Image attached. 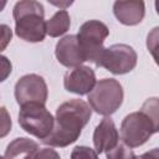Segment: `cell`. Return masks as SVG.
<instances>
[{
	"mask_svg": "<svg viewBox=\"0 0 159 159\" xmlns=\"http://www.w3.org/2000/svg\"><path fill=\"white\" fill-rule=\"evenodd\" d=\"M15 99L21 106L27 103H42L45 104L48 96V89L45 80L36 75L30 73L22 76L15 84Z\"/></svg>",
	"mask_w": 159,
	"mask_h": 159,
	"instance_id": "8",
	"label": "cell"
},
{
	"mask_svg": "<svg viewBox=\"0 0 159 159\" xmlns=\"http://www.w3.org/2000/svg\"><path fill=\"white\" fill-rule=\"evenodd\" d=\"M55 55L57 61L67 68L82 66V63L86 61L80 50L76 35H67L58 40L56 43Z\"/></svg>",
	"mask_w": 159,
	"mask_h": 159,
	"instance_id": "10",
	"label": "cell"
},
{
	"mask_svg": "<svg viewBox=\"0 0 159 159\" xmlns=\"http://www.w3.org/2000/svg\"><path fill=\"white\" fill-rule=\"evenodd\" d=\"M17 120L26 133L41 140L50 135L55 123V118L42 103H27L21 106Z\"/></svg>",
	"mask_w": 159,
	"mask_h": 159,
	"instance_id": "6",
	"label": "cell"
},
{
	"mask_svg": "<svg viewBox=\"0 0 159 159\" xmlns=\"http://www.w3.org/2000/svg\"><path fill=\"white\" fill-rule=\"evenodd\" d=\"M94 71L88 66H78L68 71L63 78L65 89L78 96L88 94L96 84Z\"/></svg>",
	"mask_w": 159,
	"mask_h": 159,
	"instance_id": "9",
	"label": "cell"
},
{
	"mask_svg": "<svg viewBox=\"0 0 159 159\" xmlns=\"http://www.w3.org/2000/svg\"><path fill=\"white\" fill-rule=\"evenodd\" d=\"M34 159H61V157H60V154L55 149L43 148V149H40L36 153Z\"/></svg>",
	"mask_w": 159,
	"mask_h": 159,
	"instance_id": "20",
	"label": "cell"
},
{
	"mask_svg": "<svg viewBox=\"0 0 159 159\" xmlns=\"http://www.w3.org/2000/svg\"><path fill=\"white\" fill-rule=\"evenodd\" d=\"M11 71H12L11 61L6 56L0 55V83L7 80V77L11 75Z\"/></svg>",
	"mask_w": 159,
	"mask_h": 159,
	"instance_id": "19",
	"label": "cell"
},
{
	"mask_svg": "<svg viewBox=\"0 0 159 159\" xmlns=\"http://www.w3.org/2000/svg\"><path fill=\"white\" fill-rule=\"evenodd\" d=\"M107 159H135L137 155L134 152L127 147L124 143H118L114 148L108 150L107 153Z\"/></svg>",
	"mask_w": 159,
	"mask_h": 159,
	"instance_id": "15",
	"label": "cell"
},
{
	"mask_svg": "<svg viewBox=\"0 0 159 159\" xmlns=\"http://www.w3.org/2000/svg\"><path fill=\"white\" fill-rule=\"evenodd\" d=\"M71 159H99L94 149L86 145H77L71 152Z\"/></svg>",
	"mask_w": 159,
	"mask_h": 159,
	"instance_id": "16",
	"label": "cell"
},
{
	"mask_svg": "<svg viewBox=\"0 0 159 159\" xmlns=\"http://www.w3.org/2000/svg\"><path fill=\"white\" fill-rule=\"evenodd\" d=\"M39 152V144L32 139L21 137L10 142L5 149V159H34Z\"/></svg>",
	"mask_w": 159,
	"mask_h": 159,
	"instance_id": "13",
	"label": "cell"
},
{
	"mask_svg": "<svg viewBox=\"0 0 159 159\" xmlns=\"http://www.w3.org/2000/svg\"><path fill=\"white\" fill-rule=\"evenodd\" d=\"M135 159H159V149L158 148H154L139 157H137Z\"/></svg>",
	"mask_w": 159,
	"mask_h": 159,
	"instance_id": "21",
	"label": "cell"
},
{
	"mask_svg": "<svg viewBox=\"0 0 159 159\" xmlns=\"http://www.w3.org/2000/svg\"><path fill=\"white\" fill-rule=\"evenodd\" d=\"M123 87L114 78H103L96 82L93 89L88 93L91 109L102 116H111L123 103Z\"/></svg>",
	"mask_w": 159,
	"mask_h": 159,
	"instance_id": "4",
	"label": "cell"
},
{
	"mask_svg": "<svg viewBox=\"0 0 159 159\" xmlns=\"http://www.w3.org/2000/svg\"><path fill=\"white\" fill-rule=\"evenodd\" d=\"M119 133L116 128L114 122L109 117H104L93 132L94 150L98 153H107L118 144Z\"/></svg>",
	"mask_w": 159,
	"mask_h": 159,
	"instance_id": "11",
	"label": "cell"
},
{
	"mask_svg": "<svg viewBox=\"0 0 159 159\" xmlns=\"http://www.w3.org/2000/svg\"><path fill=\"white\" fill-rule=\"evenodd\" d=\"M5 6H6V1H0V12L4 10Z\"/></svg>",
	"mask_w": 159,
	"mask_h": 159,
	"instance_id": "22",
	"label": "cell"
},
{
	"mask_svg": "<svg viewBox=\"0 0 159 159\" xmlns=\"http://www.w3.org/2000/svg\"><path fill=\"white\" fill-rule=\"evenodd\" d=\"M15 34L26 42H41L46 36L43 5L35 0L17 1L12 10Z\"/></svg>",
	"mask_w": 159,
	"mask_h": 159,
	"instance_id": "3",
	"label": "cell"
},
{
	"mask_svg": "<svg viewBox=\"0 0 159 159\" xmlns=\"http://www.w3.org/2000/svg\"><path fill=\"white\" fill-rule=\"evenodd\" d=\"M0 159H5V158H2V157H1V155H0Z\"/></svg>",
	"mask_w": 159,
	"mask_h": 159,
	"instance_id": "23",
	"label": "cell"
},
{
	"mask_svg": "<svg viewBox=\"0 0 159 159\" xmlns=\"http://www.w3.org/2000/svg\"><path fill=\"white\" fill-rule=\"evenodd\" d=\"M12 39V30L9 25L0 24V52H2Z\"/></svg>",
	"mask_w": 159,
	"mask_h": 159,
	"instance_id": "18",
	"label": "cell"
},
{
	"mask_svg": "<svg viewBox=\"0 0 159 159\" xmlns=\"http://www.w3.org/2000/svg\"><path fill=\"white\" fill-rule=\"evenodd\" d=\"M109 35V29L99 20H89L81 25L76 35L80 50L86 61L93 62L96 66L104 51V40Z\"/></svg>",
	"mask_w": 159,
	"mask_h": 159,
	"instance_id": "5",
	"label": "cell"
},
{
	"mask_svg": "<svg viewBox=\"0 0 159 159\" xmlns=\"http://www.w3.org/2000/svg\"><path fill=\"white\" fill-rule=\"evenodd\" d=\"M11 117L5 107H0V139L6 137L11 130Z\"/></svg>",
	"mask_w": 159,
	"mask_h": 159,
	"instance_id": "17",
	"label": "cell"
},
{
	"mask_svg": "<svg viewBox=\"0 0 159 159\" xmlns=\"http://www.w3.org/2000/svg\"><path fill=\"white\" fill-rule=\"evenodd\" d=\"M137 52L127 43H114L104 48L97 67H104L113 75H124L137 66Z\"/></svg>",
	"mask_w": 159,
	"mask_h": 159,
	"instance_id": "7",
	"label": "cell"
},
{
	"mask_svg": "<svg viewBox=\"0 0 159 159\" xmlns=\"http://www.w3.org/2000/svg\"><path fill=\"white\" fill-rule=\"evenodd\" d=\"M159 130L158 98H148L142 109L129 113L120 124V138L129 148L143 145L154 133Z\"/></svg>",
	"mask_w": 159,
	"mask_h": 159,
	"instance_id": "2",
	"label": "cell"
},
{
	"mask_svg": "<svg viewBox=\"0 0 159 159\" xmlns=\"http://www.w3.org/2000/svg\"><path fill=\"white\" fill-rule=\"evenodd\" d=\"M92 116L91 107L82 99H71L60 104L52 132L42 140L50 147H67L75 143Z\"/></svg>",
	"mask_w": 159,
	"mask_h": 159,
	"instance_id": "1",
	"label": "cell"
},
{
	"mask_svg": "<svg viewBox=\"0 0 159 159\" xmlns=\"http://www.w3.org/2000/svg\"><path fill=\"white\" fill-rule=\"evenodd\" d=\"M71 25L70 15L66 10H58L55 15L46 21V34L51 37H60L65 35Z\"/></svg>",
	"mask_w": 159,
	"mask_h": 159,
	"instance_id": "14",
	"label": "cell"
},
{
	"mask_svg": "<svg viewBox=\"0 0 159 159\" xmlns=\"http://www.w3.org/2000/svg\"><path fill=\"white\" fill-rule=\"evenodd\" d=\"M113 14L117 20L125 26H134L142 22L145 15V5L139 0L116 1L113 4Z\"/></svg>",
	"mask_w": 159,
	"mask_h": 159,
	"instance_id": "12",
	"label": "cell"
}]
</instances>
